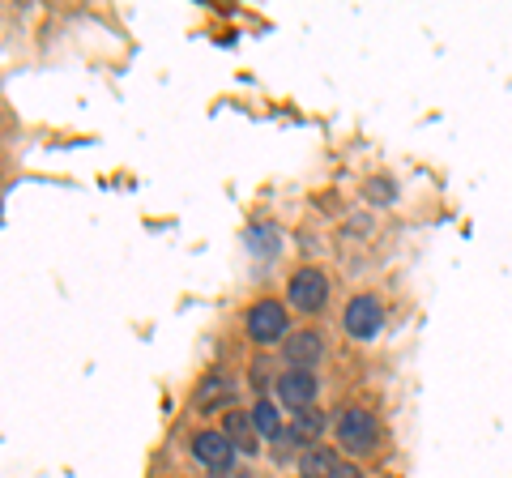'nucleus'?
<instances>
[{"label": "nucleus", "instance_id": "obj_1", "mask_svg": "<svg viewBox=\"0 0 512 478\" xmlns=\"http://www.w3.org/2000/svg\"><path fill=\"white\" fill-rule=\"evenodd\" d=\"M338 444H342V453H350V457L376 453V444H380V423H376V414L363 410V406H346V410L338 414Z\"/></svg>", "mask_w": 512, "mask_h": 478}, {"label": "nucleus", "instance_id": "obj_2", "mask_svg": "<svg viewBox=\"0 0 512 478\" xmlns=\"http://www.w3.org/2000/svg\"><path fill=\"white\" fill-rule=\"evenodd\" d=\"M286 304H291L295 312H320L329 304V274L316 265H303L291 274V282H286Z\"/></svg>", "mask_w": 512, "mask_h": 478}, {"label": "nucleus", "instance_id": "obj_3", "mask_svg": "<svg viewBox=\"0 0 512 478\" xmlns=\"http://www.w3.org/2000/svg\"><path fill=\"white\" fill-rule=\"evenodd\" d=\"M286 325H291V316H286V308L278 304V299H261L252 312H248V338L256 346H274L286 338Z\"/></svg>", "mask_w": 512, "mask_h": 478}, {"label": "nucleus", "instance_id": "obj_4", "mask_svg": "<svg viewBox=\"0 0 512 478\" xmlns=\"http://www.w3.org/2000/svg\"><path fill=\"white\" fill-rule=\"evenodd\" d=\"M342 325H346V333H350L355 342H372L376 333H380V325H384V308H380V299H376V295H355V299L346 304Z\"/></svg>", "mask_w": 512, "mask_h": 478}, {"label": "nucleus", "instance_id": "obj_5", "mask_svg": "<svg viewBox=\"0 0 512 478\" xmlns=\"http://www.w3.org/2000/svg\"><path fill=\"white\" fill-rule=\"evenodd\" d=\"M192 457H197L205 470L227 474L235 466V444L222 436V427H205V432L192 436Z\"/></svg>", "mask_w": 512, "mask_h": 478}, {"label": "nucleus", "instance_id": "obj_6", "mask_svg": "<svg viewBox=\"0 0 512 478\" xmlns=\"http://www.w3.org/2000/svg\"><path fill=\"white\" fill-rule=\"evenodd\" d=\"M274 393H278V402H282V406H291V410H308V406L316 402V393H320V380H316V372L286 368V372L274 380Z\"/></svg>", "mask_w": 512, "mask_h": 478}, {"label": "nucleus", "instance_id": "obj_7", "mask_svg": "<svg viewBox=\"0 0 512 478\" xmlns=\"http://www.w3.org/2000/svg\"><path fill=\"white\" fill-rule=\"evenodd\" d=\"M282 355L291 368H303V372H312L320 359H325V333L320 329H295L291 333V342L282 346Z\"/></svg>", "mask_w": 512, "mask_h": 478}, {"label": "nucleus", "instance_id": "obj_8", "mask_svg": "<svg viewBox=\"0 0 512 478\" xmlns=\"http://www.w3.org/2000/svg\"><path fill=\"white\" fill-rule=\"evenodd\" d=\"M222 436H227L235 444V453H244V457L261 453V432H256L252 414H244V410H231L227 419H222Z\"/></svg>", "mask_w": 512, "mask_h": 478}, {"label": "nucleus", "instance_id": "obj_9", "mask_svg": "<svg viewBox=\"0 0 512 478\" xmlns=\"http://www.w3.org/2000/svg\"><path fill=\"white\" fill-rule=\"evenodd\" d=\"M338 466H342L338 449H325V444H308L299 453V478H333Z\"/></svg>", "mask_w": 512, "mask_h": 478}, {"label": "nucleus", "instance_id": "obj_10", "mask_svg": "<svg viewBox=\"0 0 512 478\" xmlns=\"http://www.w3.org/2000/svg\"><path fill=\"white\" fill-rule=\"evenodd\" d=\"M291 427L299 432V440H303V444H316L320 436H325V414H320L316 406L295 410V414H291Z\"/></svg>", "mask_w": 512, "mask_h": 478}, {"label": "nucleus", "instance_id": "obj_11", "mask_svg": "<svg viewBox=\"0 0 512 478\" xmlns=\"http://www.w3.org/2000/svg\"><path fill=\"white\" fill-rule=\"evenodd\" d=\"M252 423H256V432H261V440H278L282 436V419H278V406L274 402H256Z\"/></svg>", "mask_w": 512, "mask_h": 478}, {"label": "nucleus", "instance_id": "obj_12", "mask_svg": "<svg viewBox=\"0 0 512 478\" xmlns=\"http://www.w3.org/2000/svg\"><path fill=\"white\" fill-rule=\"evenodd\" d=\"M333 478H363V470H359V466H350V461H342V466L333 470Z\"/></svg>", "mask_w": 512, "mask_h": 478}, {"label": "nucleus", "instance_id": "obj_13", "mask_svg": "<svg viewBox=\"0 0 512 478\" xmlns=\"http://www.w3.org/2000/svg\"><path fill=\"white\" fill-rule=\"evenodd\" d=\"M372 197L384 201V197H393V188H389V184H372Z\"/></svg>", "mask_w": 512, "mask_h": 478}, {"label": "nucleus", "instance_id": "obj_14", "mask_svg": "<svg viewBox=\"0 0 512 478\" xmlns=\"http://www.w3.org/2000/svg\"><path fill=\"white\" fill-rule=\"evenodd\" d=\"M218 478H252V474H248V470H235V466H231L227 474H218Z\"/></svg>", "mask_w": 512, "mask_h": 478}]
</instances>
